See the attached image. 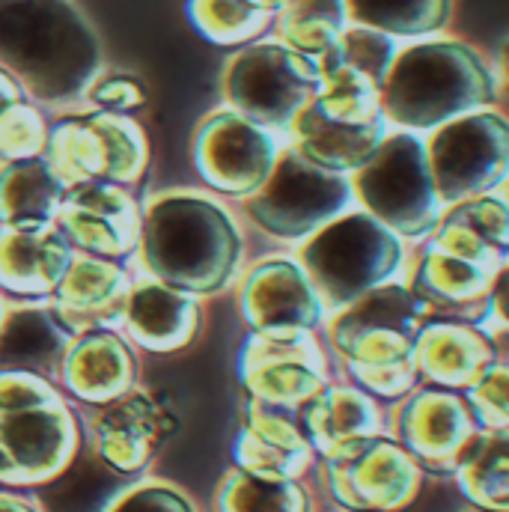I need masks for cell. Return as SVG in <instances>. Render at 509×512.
Instances as JSON below:
<instances>
[{
	"instance_id": "1",
	"label": "cell",
	"mask_w": 509,
	"mask_h": 512,
	"mask_svg": "<svg viewBox=\"0 0 509 512\" xmlns=\"http://www.w3.org/2000/svg\"><path fill=\"white\" fill-rule=\"evenodd\" d=\"M435 319L408 280H393L328 316L322 343L343 382L376 396L387 408L420 387L417 337Z\"/></svg>"
},
{
	"instance_id": "2",
	"label": "cell",
	"mask_w": 509,
	"mask_h": 512,
	"mask_svg": "<svg viewBox=\"0 0 509 512\" xmlns=\"http://www.w3.org/2000/svg\"><path fill=\"white\" fill-rule=\"evenodd\" d=\"M501 99L492 57L453 33L402 42L382 87V111L390 128L414 134H429L471 111L495 108Z\"/></svg>"
},
{
	"instance_id": "3",
	"label": "cell",
	"mask_w": 509,
	"mask_h": 512,
	"mask_svg": "<svg viewBox=\"0 0 509 512\" xmlns=\"http://www.w3.org/2000/svg\"><path fill=\"white\" fill-rule=\"evenodd\" d=\"M0 60L42 99H69L99 69V42L69 0H0Z\"/></svg>"
},
{
	"instance_id": "4",
	"label": "cell",
	"mask_w": 509,
	"mask_h": 512,
	"mask_svg": "<svg viewBox=\"0 0 509 512\" xmlns=\"http://www.w3.org/2000/svg\"><path fill=\"white\" fill-rule=\"evenodd\" d=\"M143 256L158 280L212 292L233 280L242 259V236L218 203L170 197L152 206L146 218Z\"/></svg>"
},
{
	"instance_id": "5",
	"label": "cell",
	"mask_w": 509,
	"mask_h": 512,
	"mask_svg": "<svg viewBox=\"0 0 509 512\" xmlns=\"http://www.w3.org/2000/svg\"><path fill=\"white\" fill-rule=\"evenodd\" d=\"M295 256L316 283L328 313H337L384 283L405 280L411 245L355 206L301 242Z\"/></svg>"
},
{
	"instance_id": "6",
	"label": "cell",
	"mask_w": 509,
	"mask_h": 512,
	"mask_svg": "<svg viewBox=\"0 0 509 512\" xmlns=\"http://www.w3.org/2000/svg\"><path fill=\"white\" fill-rule=\"evenodd\" d=\"M78 441L75 414L39 376H0V483H48L75 459Z\"/></svg>"
},
{
	"instance_id": "7",
	"label": "cell",
	"mask_w": 509,
	"mask_h": 512,
	"mask_svg": "<svg viewBox=\"0 0 509 512\" xmlns=\"http://www.w3.org/2000/svg\"><path fill=\"white\" fill-rule=\"evenodd\" d=\"M507 265V256L447 209L432 236L411 248L405 280L435 316L474 322L495 277Z\"/></svg>"
},
{
	"instance_id": "8",
	"label": "cell",
	"mask_w": 509,
	"mask_h": 512,
	"mask_svg": "<svg viewBox=\"0 0 509 512\" xmlns=\"http://www.w3.org/2000/svg\"><path fill=\"white\" fill-rule=\"evenodd\" d=\"M355 200L411 248L432 236L447 212L426 152V134L390 128L379 152L352 173Z\"/></svg>"
},
{
	"instance_id": "9",
	"label": "cell",
	"mask_w": 509,
	"mask_h": 512,
	"mask_svg": "<svg viewBox=\"0 0 509 512\" xmlns=\"http://www.w3.org/2000/svg\"><path fill=\"white\" fill-rule=\"evenodd\" d=\"M355 206V182L349 173L319 167L289 143L265 185L248 197V212L256 224L268 236L295 245L307 242Z\"/></svg>"
},
{
	"instance_id": "10",
	"label": "cell",
	"mask_w": 509,
	"mask_h": 512,
	"mask_svg": "<svg viewBox=\"0 0 509 512\" xmlns=\"http://www.w3.org/2000/svg\"><path fill=\"white\" fill-rule=\"evenodd\" d=\"M319 63L286 42L256 39L227 66L224 90L242 117L286 137L298 114L319 93Z\"/></svg>"
},
{
	"instance_id": "11",
	"label": "cell",
	"mask_w": 509,
	"mask_h": 512,
	"mask_svg": "<svg viewBox=\"0 0 509 512\" xmlns=\"http://www.w3.org/2000/svg\"><path fill=\"white\" fill-rule=\"evenodd\" d=\"M322 486L343 512H405L423 492L426 474L390 435L346 444L316 462Z\"/></svg>"
},
{
	"instance_id": "12",
	"label": "cell",
	"mask_w": 509,
	"mask_h": 512,
	"mask_svg": "<svg viewBox=\"0 0 509 512\" xmlns=\"http://www.w3.org/2000/svg\"><path fill=\"white\" fill-rule=\"evenodd\" d=\"M441 200L450 206L495 194L509 182V114L480 108L426 134Z\"/></svg>"
},
{
	"instance_id": "13",
	"label": "cell",
	"mask_w": 509,
	"mask_h": 512,
	"mask_svg": "<svg viewBox=\"0 0 509 512\" xmlns=\"http://www.w3.org/2000/svg\"><path fill=\"white\" fill-rule=\"evenodd\" d=\"M239 376L251 399L283 411H301L331 376V355L319 334H251L239 358Z\"/></svg>"
},
{
	"instance_id": "14",
	"label": "cell",
	"mask_w": 509,
	"mask_h": 512,
	"mask_svg": "<svg viewBox=\"0 0 509 512\" xmlns=\"http://www.w3.org/2000/svg\"><path fill=\"white\" fill-rule=\"evenodd\" d=\"M477 432L480 426L459 390L420 384L387 408V435L417 459L426 477H453Z\"/></svg>"
},
{
	"instance_id": "15",
	"label": "cell",
	"mask_w": 509,
	"mask_h": 512,
	"mask_svg": "<svg viewBox=\"0 0 509 512\" xmlns=\"http://www.w3.org/2000/svg\"><path fill=\"white\" fill-rule=\"evenodd\" d=\"M239 298L256 334H319L331 316L298 256L256 262Z\"/></svg>"
},
{
	"instance_id": "16",
	"label": "cell",
	"mask_w": 509,
	"mask_h": 512,
	"mask_svg": "<svg viewBox=\"0 0 509 512\" xmlns=\"http://www.w3.org/2000/svg\"><path fill=\"white\" fill-rule=\"evenodd\" d=\"M283 149L286 137L242 117L239 111L215 114L206 120L197 140L203 176L215 188L239 197H251L265 185Z\"/></svg>"
},
{
	"instance_id": "17",
	"label": "cell",
	"mask_w": 509,
	"mask_h": 512,
	"mask_svg": "<svg viewBox=\"0 0 509 512\" xmlns=\"http://www.w3.org/2000/svg\"><path fill=\"white\" fill-rule=\"evenodd\" d=\"M143 140L134 123L117 114L63 123L51 137V170L84 185L90 176L131 179L143 164Z\"/></svg>"
},
{
	"instance_id": "18",
	"label": "cell",
	"mask_w": 509,
	"mask_h": 512,
	"mask_svg": "<svg viewBox=\"0 0 509 512\" xmlns=\"http://www.w3.org/2000/svg\"><path fill=\"white\" fill-rule=\"evenodd\" d=\"M319 462L295 411L251 399L236 438V465L268 480H304Z\"/></svg>"
},
{
	"instance_id": "19",
	"label": "cell",
	"mask_w": 509,
	"mask_h": 512,
	"mask_svg": "<svg viewBox=\"0 0 509 512\" xmlns=\"http://www.w3.org/2000/svg\"><path fill=\"white\" fill-rule=\"evenodd\" d=\"M420 384L465 393L498 358L501 346L474 322L435 316L417 337Z\"/></svg>"
},
{
	"instance_id": "20",
	"label": "cell",
	"mask_w": 509,
	"mask_h": 512,
	"mask_svg": "<svg viewBox=\"0 0 509 512\" xmlns=\"http://www.w3.org/2000/svg\"><path fill=\"white\" fill-rule=\"evenodd\" d=\"M170 426V414L155 399L143 393H126L117 402H111L96 420L93 450L120 474L134 477L152 462Z\"/></svg>"
},
{
	"instance_id": "21",
	"label": "cell",
	"mask_w": 509,
	"mask_h": 512,
	"mask_svg": "<svg viewBox=\"0 0 509 512\" xmlns=\"http://www.w3.org/2000/svg\"><path fill=\"white\" fill-rule=\"evenodd\" d=\"M298 420L319 459L346 444L387 435V405L343 379L313 396L298 411Z\"/></svg>"
},
{
	"instance_id": "22",
	"label": "cell",
	"mask_w": 509,
	"mask_h": 512,
	"mask_svg": "<svg viewBox=\"0 0 509 512\" xmlns=\"http://www.w3.org/2000/svg\"><path fill=\"white\" fill-rule=\"evenodd\" d=\"M387 134V117L373 123H349L325 114L316 102H310L289 128L286 143L307 161L352 176L379 152Z\"/></svg>"
},
{
	"instance_id": "23",
	"label": "cell",
	"mask_w": 509,
	"mask_h": 512,
	"mask_svg": "<svg viewBox=\"0 0 509 512\" xmlns=\"http://www.w3.org/2000/svg\"><path fill=\"white\" fill-rule=\"evenodd\" d=\"M69 236L99 254H120L137 236L134 206L120 188L84 182L63 206Z\"/></svg>"
},
{
	"instance_id": "24",
	"label": "cell",
	"mask_w": 509,
	"mask_h": 512,
	"mask_svg": "<svg viewBox=\"0 0 509 512\" xmlns=\"http://www.w3.org/2000/svg\"><path fill=\"white\" fill-rule=\"evenodd\" d=\"M131 486V477L111 468L93 447L75 453V459L48 483L39 486V512H108Z\"/></svg>"
},
{
	"instance_id": "25",
	"label": "cell",
	"mask_w": 509,
	"mask_h": 512,
	"mask_svg": "<svg viewBox=\"0 0 509 512\" xmlns=\"http://www.w3.org/2000/svg\"><path fill=\"white\" fill-rule=\"evenodd\" d=\"M66 262V242L42 224H12L0 233V283L15 292L51 289Z\"/></svg>"
},
{
	"instance_id": "26",
	"label": "cell",
	"mask_w": 509,
	"mask_h": 512,
	"mask_svg": "<svg viewBox=\"0 0 509 512\" xmlns=\"http://www.w3.org/2000/svg\"><path fill=\"white\" fill-rule=\"evenodd\" d=\"M450 480L474 512H509V429H480Z\"/></svg>"
},
{
	"instance_id": "27",
	"label": "cell",
	"mask_w": 509,
	"mask_h": 512,
	"mask_svg": "<svg viewBox=\"0 0 509 512\" xmlns=\"http://www.w3.org/2000/svg\"><path fill=\"white\" fill-rule=\"evenodd\" d=\"M63 379L84 402H117L134 379V361L117 337L96 334L66 352Z\"/></svg>"
},
{
	"instance_id": "28",
	"label": "cell",
	"mask_w": 509,
	"mask_h": 512,
	"mask_svg": "<svg viewBox=\"0 0 509 512\" xmlns=\"http://www.w3.org/2000/svg\"><path fill=\"white\" fill-rule=\"evenodd\" d=\"M126 319L137 343L155 352H167L191 337L194 304L170 286L146 280L128 295Z\"/></svg>"
},
{
	"instance_id": "29",
	"label": "cell",
	"mask_w": 509,
	"mask_h": 512,
	"mask_svg": "<svg viewBox=\"0 0 509 512\" xmlns=\"http://www.w3.org/2000/svg\"><path fill=\"white\" fill-rule=\"evenodd\" d=\"M126 292L123 271L99 259H81L66 271L60 301L69 313V325L90 328L120 316L126 310Z\"/></svg>"
},
{
	"instance_id": "30",
	"label": "cell",
	"mask_w": 509,
	"mask_h": 512,
	"mask_svg": "<svg viewBox=\"0 0 509 512\" xmlns=\"http://www.w3.org/2000/svg\"><path fill=\"white\" fill-rule=\"evenodd\" d=\"M352 24L382 30L399 42L450 33L456 0H346Z\"/></svg>"
},
{
	"instance_id": "31",
	"label": "cell",
	"mask_w": 509,
	"mask_h": 512,
	"mask_svg": "<svg viewBox=\"0 0 509 512\" xmlns=\"http://www.w3.org/2000/svg\"><path fill=\"white\" fill-rule=\"evenodd\" d=\"M66 358V331L45 307L15 310L0 331V361L15 370L45 373Z\"/></svg>"
},
{
	"instance_id": "32",
	"label": "cell",
	"mask_w": 509,
	"mask_h": 512,
	"mask_svg": "<svg viewBox=\"0 0 509 512\" xmlns=\"http://www.w3.org/2000/svg\"><path fill=\"white\" fill-rule=\"evenodd\" d=\"M60 194V176L48 161H12L0 173V218L9 224H42L57 212Z\"/></svg>"
},
{
	"instance_id": "33",
	"label": "cell",
	"mask_w": 509,
	"mask_h": 512,
	"mask_svg": "<svg viewBox=\"0 0 509 512\" xmlns=\"http://www.w3.org/2000/svg\"><path fill=\"white\" fill-rule=\"evenodd\" d=\"M349 24L346 0H289L274 18L277 39L313 60H319Z\"/></svg>"
},
{
	"instance_id": "34",
	"label": "cell",
	"mask_w": 509,
	"mask_h": 512,
	"mask_svg": "<svg viewBox=\"0 0 509 512\" xmlns=\"http://www.w3.org/2000/svg\"><path fill=\"white\" fill-rule=\"evenodd\" d=\"M218 512H316L313 495L301 480H268L236 468L221 492Z\"/></svg>"
},
{
	"instance_id": "35",
	"label": "cell",
	"mask_w": 509,
	"mask_h": 512,
	"mask_svg": "<svg viewBox=\"0 0 509 512\" xmlns=\"http://www.w3.org/2000/svg\"><path fill=\"white\" fill-rule=\"evenodd\" d=\"M188 12L200 33L218 45H251L277 18L262 0H191Z\"/></svg>"
},
{
	"instance_id": "36",
	"label": "cell",
	"mask_w": 509,
	"mask_h": 512,
	"mask_svg": "<svg viewBox=\"0 0 509 512\" xmlns=\"http://www.w3.org/2000/svg\"><path fill=\"white\" fill-rule=\"evenodd\" d=\"M402 42L387 36L382 30H373V27H361V24H349L346 33L319 57V60H331V63H343V66H352L364 75H370L373 81H379L384 87L387 81V72L399 54Z\"/></svg>"
},
{
	"instance_id": "37",
	"label": "cell",
	"mask_w": 509,
	"mask_h": 512,
	"mask_svg": "<svg viewBox=\"0 0 509 512\" xmlns=\"http://www.w3.org/2000/svg\"><path fill=\"white\" fill-rule=\"evenodd\" d=\"M465 402L480 429H509V358H498L465 390Z\"/></svg>"
},
{
	"instance_id": "38",
	"label": "cell",
	"mask_w": 509,
	"mask_h": 512,
	"mask_svg": "<svg viewBox=\"0 0 509 512\" xmlns=\"http://www.w3.org/2000/svg\"><path fill=\"white\" fill-rule=\"evenodd\" d=\"M45 140V128L36 111L15 105L12 111H6V117L0 120V155L21 161L27 155H33Z\"/></svg>"
},
{
	"instance_id": "39",
	"label": "cell",
	"mask_w": 509,
	"mask_h": 512,
	"mask_svg": "<svg viewBox=\"0 0 509 512\" xmlns=\"http://www.w3.org/2000/svg\"><path fill=\"white\" fill-rule=\"evenodd\" d=\"M108 512H197V507L167 483H131Z\"/></svg>"
},
{
	"instance_id": "40",
	"label": "cell",
	"mask_w": 509,
	"mask_h": 512,
	"mask_svg": "<svg viewBox=\"0 0 509 512\" xmlns=\"http://www.w3.org/2000/svg\"><path fill=\"white\" fill-rule=\"evenodd\" d=\"M474 325L483 328L501 346V352L509 346V265L495 277Z\"/></svg>"
},
{
	"instance_id": "41",
	"label": "cell",
	"mask_w": 509,
	"mask_h": 512,
	"mask_svg": "<svg viewBox=\"0 0 509 512\" xmlns=\"http://www.w3.org/2000/svg\"><path fill=\"white\" fill-rule=\"evenodd\" d=\"M93 99L108 111H131L143 105V90L131 78H108L93 87Z\"/></svg>"
},
{
	"instance_id": "42",
	"label": "cell",
	"mask_w": 509,
	"mask_h": 512,
	"mask_svg": "<svg viewBox=\"0 0 509 512\" xmlns=\"http://www.w3.org/2000/svg\"><path fill=\"white\" fill-rule=\"evenodd\" d=\"M492 63H495V72H498L501 93H509V36H504V39H501L498 51L492 54Z\"/></svg>"
},
{
	"instance_id": "43",
	"label": "cell",
	"mask_w": 509,
	"mask_h": 512,
	"mask_svg": "<svg viewBox=\"0 0 509 512\" xmlns=\"http://www.w3.org/2000/svg\"><path fill=\"white\" fill-rule=\"evenodd\" d=\"M18 96H21V93H18V87H15V84L0 72V120L6 117V111H12V108L18 105Z\"/></svg>"
},
{
	"instance_id": "44",
	"label": "cell",
	"mask_w": 509,
	"mask_h": 512,
	"mask_svg": "<svg viewBox=\"0 0 509 512\" xmlns=\"http://www.w3.org/2000/svg\"><path fill=\"white\" fill-rule=\"evenodd\" d=\"M0 512H39L33 510L27 501H21V498H12V495H0Z\"/></svg>"
},
{
	"instance_id": "45",
	"label": "cell",
	"mask_w": 509,
	"mask_h": 512,
	"mask_svg": "<svg viewBox=\"0 0 509 512\" xmlns=\"http://www.w3.org/2000/svg\"><path fill=\"white\" fill-rule=\"evenodd\" d=\"M262 3H265L268 9H274V12H280V9H283V6H286L289 0H262Z\"/></svg>"
},
{
	"instance_id": "46",
	"label": "cell",
	"mask_w": 509,
	"mask_h": 512,
	"mask_svg": "<svg viewBox=\"0 0 509 512\" xmlns=\"http://www.w3.org/2000/svg\"><path fill=\"white\" fill-rule=\"evenodd\" d=\"M501 194H504V197H507V200H509V182H507V185H504V188H501Z\"/></svg>"
},
{
	"instance_id": "47",
	"label": "cell",
	"mask_w": 509,
	"mask_h": 512,
	"mask_svg": "<svg viewBox=\"0 0 509 512\" xmlns=\"http://www.w3.org/2000/svg\"><path fill=\"white\" fill-rule=\"evenodd\" d=\"M501 355H504V358H509V346H507V349H504V352H501Z\"/></svg>"
},
{
	"instance_id": "48",
	"label": "cell",
	"mask_w": 509,
	"mask_h": 512,
	"mask_svg": "<svg viewBox=\"0 0 509 512\" xmlns=\"http://www.w3.org/2000/svg\"><path fill=\"white\" fill-rule=\"evenodd\" d=\"M337 512H343V510H337Z\"/></svg>"
},
{
	"instance_id": "49",
	"label": "cell",
	"mask_w": 509,
	"mask_h": 512,
	"mask_svg": "<svg viewBox=\"0 0 509 512\" xmlns=\"http://www.w3.org/2000/svg\"><path fill=\"white\" fill-rule=\"evenodd\" d=\"M471 512H474V510H471Z\"/></svg>"
}]
</instances>
